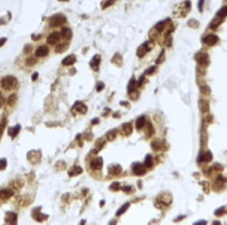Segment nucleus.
<instances>
[{"mask_svg": "<svg viewBox=\"0 0 227 225\" xmlns=\"http://www.w3.org/2000/svg\"><path fill=\"white\" fill-rule=\"evenodd\" d=\"M1 86L6 90H12L18 85V80L13 76H6L1 80Z\"/></svg>", "mask_w": 227, "mask_h": 225, "instance_id": "obj_1", "label": "nucleus"}, {"mask_svg": "<svg viewBox=\"0 0 227 225\" xmlns=\"http://www.w3.org/2000/svg\"><path fill=\"white\" fill-rule=\"evenodd\" d=\"M66 22V17L61 14H56L53 15L49 20V24L51 27H58Z\"/></svg>", "mask_w": 227, "mask_h": 225, "instance_id": "obj_2", "label": "nucleus"}, {"mask_svg": "<svg viewBox=\"0 0 227 225\" xmlns=\"http://www.w3.org/2000/svg\"><path fill=\"white\" fill-rule=\"evenodd\" d=\"M133 171L136 175L141 176L146 173L145 170V166L140 163H136L133 165Z\"/></svg>", "mask_w": 227, "mask_h": 225, "instance_id": "obj_3", "label": "nucleus"}, {"mask_svg": "<svg viewBox=\"0 0 227 225\" xmlns=\"http://www.w3.org/2000/svg\"><path fill=\"white\" fill-rule=\"evenodd\" d=\"M60 39H61V34L58 32H54L48 37L46 42L50 45H54V44L58 43Z\"/></svg>", "mask_w": 227, "mask_h": 225, "instance_id": "obj_4", "label": "nucleus"}, {"mask_svg": "<svg viewBox=\"0 0 227 225\" xmlns=\"http://www.w3.org/2000/svg\"><path fill=\"white\" fill-rule=\"evenodd\" d=\"M17 217L18 215L17 214H15L14 212H7L6 214V217H5V221L7 224H17Z\"/></svg>", "mask_w": 227, "mask_h": 225, "instance_id": "obj_5", "label": "nucleus"}, {"mask_svg": "<svg viewBox=\"0 0 227 225\" xmlns=\"http://www.w3.org/2000/svg\"><path fill=\"white\" fill-rule=\"evenodd\" d=\"M219 40V38L217 35H213V34H210V35H208L207 37L204 38V43H206L208 46H212L215 45L216 43H217Z\"/></svg>", "mask_w": 227, "mask_h": 225, "instance_id": "obj_6", "label": "nucleus"}, {"mask_svg": "<svg viewBox=\"0 0 227 225\" xmlns=\"http://www.w3.org/2000/svg\"><path fill=\"white\" fill-rule=\"evenodd\" d=\"M102 164H103V160L101 157H98L91 162L90 167L93 170H99L102 168Z\"/></svg>", "mask_w": 227, "mask_h": 225, "instance_id": "obj_7", "label": "nucleus"}, {"mask_svg": "<svg viewBox=\"0 0 227 225\" xmlns=\"http://www.w3.org/2000/svg\"><path fill=\"white\" fill-rule=\"evenodd\" d=\"M49 53V48L46 46H41L38 47L37 49L36 50L35 55L37 57H44L48 55Z\"/></svg>", "mask_w": 227, "mask_h": 225, "instance_id": "obj_8", "label": "nucleus"}, {"mask_svg": "<svg viewBox=\"0 0 227 225\" xmlns=\"http://www.w3.org/2000/svg\"><path fill=\"white\" fill-rule=\"evenodd\" d=\"M122 170V168L120 165L119 164H111L109 167H108V172L109 174H112V175H118L121 172Z\"/></svg>", "mask_w": 227, "mask_h": 225, "instance_id": "obj_9", "label": "nucleus"}, {"mask_svg": "<svg viewBox=\"0 0 227 225\" xmlns=\"http://www.w3.org/2000/svg\"><path fill=\"white\" fill-rule=\"evenodd\" d=\"M13 191L9 189H4L0 190V198L2 199H8L10 197L13 196Z\"/></svg>", "mask_w": 227, "mask_h": 225, "instance_id": "obj_10", "label": "nucleus"}, {"mask_svg": "<svg viewBox=\"0 0 227 225\" xmlns=\"http://www.w3.org/2000/svg\"><path fill=\"white\" fill-rule=\"evenodd\" d=\"M76 56H75L74 55H70L63 59L62 64L64 65H66V66L72 65L76 62Z\"/></svg>", "mask_w": 227, "mask_h": 225, "instance_id": "obj_11", "label": "nucleus"}, {"mask_svg": "<svg viewBox=\"0 0 227 225\" xmlns=\"http://www.w3.org/2000/svg\"><path fill=\"white\" fill-rule=\"evenodd\" d=\"M197 56L198 57V61L203 65H207L209 63V59H208V54L206 53H199Z\"/></svg>", "mask_w": 227, "mask_h": 225, "instance_id": "obj_12", "label": "nucleus"}, {"mask_svg": "<svg viewBox=\"0 0 227 225\" xmlns=\"http://www.w3.org/2000/svg\"><path fill=\"white\" fill-rule=\"evenodd\" d=\"M100 61H101V58H100L99 55H96L92 58V61L90 62V65H91V67H92L95 70H98Z\"/></svg>", "mask_w": 227, "mask_h": 225, "instance_id": "obj_13", "label": "nucleus"}, {"mask_svg": "<svg viewBox=\"0 0 227 225\" xmlns=\"http://www.w3.org/2000/svg\"><path fill=\"white\" fill-rule=\"evenodd\" d=\"M148 51H149V48H148V46H147L146 43H143V44H142V45L138 48L137 55L139 58H142Z\"/></svg>", "mask_w": 227, "mask_h": 225, "instance_id": "obj_14", "label": "nucleus"}, {"mask_svg": "<svg viewBox=\"0 0 227 225\" xmlns=\"http://www.w3.org/2000/svg\"><path fill=\"white\" fill-rule=\"evenodd\" d=\"M20 130H21V125L20 124H18V125L14 126V127H10L8 131V135L11 136L12 137V139H14V137L18 134Z\"/></svg>", "mask_w": 227, "mask_h": 225, "instance_id": "obj_15", "label": "nucleus"}, {"mask_svg": "<svg viewBox=\"0 0 227 225\" xmlns=\"http://www.w3.org/2000/svg\"><path fill=\"white\" fill-rule=\"evenodd\" d=\"M212 160V154L210 153V152H206V153H203L199 156L198 161L199 162H208Z\"/></svg>", "mask_w": 227, "mask_h": 225, "instance_id": "obj_16", "label": "nucleus"}, {"mask_svg": "<svg viewBox=\"0 0 227 225\" xmlns=\"http://www.w3.org/2000/svg\"><path fill=\"white\" fill-rule=\"evenodd\" d=\"M61 35L65 39H71L72 37V31L71 29L67 28H64L61 30Z\"/></svg>", "mask_w": 227, "mask_h": 225, "instance_id": "obj_17", "label": "nucleus"}, {"mask_svg": "<svg viewBox=\"0 0 227 225\" xmlns=\"http://www.w3.org/2000/svg\"><path fill=\"white\" fill-rule=\"evenodd\" d=\"M83 172V169L80 167L74 166L72 167L68 171V174L70 176H76L77 174H80Z\"/></svg>", "mask_w": 227, "mask_h": 225, "instance_id": "obj_18", "label": "nucleus"}, {"mask_svg": "<svg viewBox=\"0 0 227 225\" xmlns=\"http://www.w3.org/2000/svg\"><path fill=\"white\" fill-rule=\"evenodd\" d=\"M33 214H35V215H33V217H34V218H35L36 221H39V222H41V221H43V220H45L48 217V215H43V214H42L41 212H39V211H36V209H35V212H33Z\"/></svg>", "mask_w": 227, "mask_h": 225, "instance_id": "obj_19", "label": "nucleus"}, {"mask_svg": "<svg viewBox=\"0 0 227 225\" xmlns=\"http://www.w3.org/2000/svg\"><path fill=\"white\" fill-rule=\"evenodd\" d=\"M75 107H76V111L81 114H86V112H87V108H86V106H85L84 104L80 103V102H78V103L76 102V105H75Z\"/></svg>", "mask_w": 227, "mask_h": 225, "instance_id": "obj_20", "label": "nucleus"}, {"mask_svg": "<svg viewBox=\"0 0 227 225\" xmlns=\"http://www.w3.org/2000/svg\"><path fill=\"white\" fill-rule=\"evenodd\" d=\"M136 86H137V83H136L135 79H131L129 83V85H128V92H129V93L133 92V91L136 90Z\"/></svg>", "mask_w": 227, "mask_h": 225, "instance_id": "obj_21", "label": "nucleus"}, {"mask_svg": "<svg viewBox=\"0 0 227 225\" xmlns=\"http://www.w3.org/2000/svg\"><path fill=\"white\" fill-rule=\"evenodd\" d=\"M67 47H68V45L66 44V43H61V44H59V45L57 46L56 48H55V52L57 53L64 52L67 49Z\"/></svg>", "mask_w": 227, "mask_h": 225, "instance_id": "obj_22", "label": "nucleus"}, {"mask_svg": "<svg viewBox=\"0 0 227 225\" xmlns=\"http://www.w3.org/2000/svg\"><path fill=\"white\" fill-rule=\"evenodd\" d=\"M145 118L144 116L139 117L137 119V121H136V128H137L138 130L142 129V128L143 127V126H144V124H145Z\"/></svg>", "mask_w": 227, "mask_h": 225, "instance_id": "obj_23", "label": "nucleus"}, {"mask_svg": "<svg viewBox=\"0 0 227 225\" xmlns=\"http://www.w3.org/2000/svg\"><path fill=\"white\" fill-rule=\"evenodd\" d=\"M123 129L124 133H125V134H127V135H129V134L132 133V131H133V127H132V125L129 123L124 124L123 126Z\"/></svg>", "mask_w": 227, "mask_h": 225, "instance_id": "obj_24", "label": "nucleus"}, {"mask_svg": "<svg viewBox=\"0 0 227 225\" xmlns=\"http://www.w3.org/2000/svg\"><path fill=\"white\" fill-rule=\"evenodd\" d=\"M129 206V202H127V203H125L124 205H123V206H122V207L120 208L118 211H117L116 215H117L118 216H119V215H122V214H123L126 211H127V210L128 209Z\"/></svg>", "mask_w": 227, "mask_h": 225, "instance_id": "obj_25", "label": "nucleus"}, {"mask_svg": "<svg viewBox=\"0 0 227 225\" xmlns=\"http://www.w3.org/2000/svg\"><path fill=\"white\" fill-rule=\"evenodd\" d=\"M222 18H221V17H218V18H216V19L214 20V21H213V22L210 23V27L211 28H213V29H214V28H216L217 27H218V26L219 25V23L223 21Z\"/></svg>", "mask_w": 227, "mask_h": 225, "instance_id": "obj_26", "label": "nucleus"}, {"mask_svg": "<svg viewBox=\"0 0 227 225\" xmlns=\"http://www.w3.org/2000/svg\"><path fill=\"white\" fill-rule=\"evenodd\" d=\"M217 16L221 17V18H224L227 16V6H223V8L219 10V12H217Z\"/></svg>", "mask_w": 227, "mask_h": 225, "instance_id": "obj_27", "label": "nucleus"}, {"mask_svg": "<svg viewBox=\"0 0 227 225\" xmlns=\"http://www.w3.org/2000/svg\"><path fill=\"white\" fill-rule=\"evenodd\" d=\"M144 165L146 168H150V167L152 166V159H151V156L150 155H148L145 158Z\"/></svg>", "mask_w": 227, "mask_h": 225, "instance_id": "obj_28", "label": "nucleus"}, {"mask_svg": "<svg viewBox=\"0 0 227 225\" xmlns=\"http://www.w3.org/2000/svg\"><path fill=\"white\" fill-rule=\"evenodd\" d=\"M16 101H17V96H16V95L15 94H12L8 99V104L9 106H13V105H14Z\"/></svg>", "mask_w": 227, "mask_h": 225, "instance_id": "obj_29", "label": "nucleus"}, {"mask_svg": "<svg viewBox=\"0 0 227 225\" xmlns=\"http://www.w3.org/2000/svg\"><path fill=\"white\" fill-rule=\"evenodd\" d=\"M36 63V60L33 57H30L26 60V65H28V66H33V65H35Z\"/></svg>", "mask_w": 227, "mask_h": 225, "instance_id": "obj_30", "label": "nucleus"}, {"mask_svg": "<svg viewBox=\"0 0 227 225\" xmlns=\"http://www.w3.org/2000/svg\"><path fill=\"white\" fill-rule=\"evenodd\" d=\"M116 136H117V131H116V130H111V131L107 133V138H108L109 140H113L116 137Z\"/></svg>", "mask_w": 227, "mask_h": 225, "instance_id": "obj_31", "label": "nucleus"}, {"mask_svg": "<svg viewBox=\"0 0 227 225\" xmlns=\"http://www.w3.org/2000/svg\"><path fill=\"white\" fill-rule=\"evenodd\" d=\"M7 166V160L6 159H0V170H4Z\"/></svg>", "mask_w": 227, "mask_h": 225, "instance_id": "obj_32", "label": "nucleus"}, {"mask_svg": "<svg viewBox=\"0 0 227 225\" xmlns=\"http://www.w3.org/2000/svg\"><path fill=\"white\" fill-rule=\"evenodd\" d=\"M165 22H166V21H165L159 22V23H158L156 26H155V28H157V30H158V31H161V30H162L163 28H164V27Z\"/></svg>", "mask_w": 227, "mask_h": 225, "instance_id": "obj_33", "label": "nucleus"}, {"mask_svg": "<svg viewBox=\"0 0 227 225\" xmlns=\"http://www.w3.org/2000/svg\"><path fill=\"white\" fill-rule=\"evenodd\" d=\"M155 67L151 66V67H150V68H149L145 70V75H151L152 73L155 72Z\"/></svg>", "mask_w": 227, "mask_h": 225, "instance_id": "obj_34", "label": "nucleus"}, {"mask_svg": "<svg viewBox=\"0 0 227 225\" xmlns=\"http://www.w3.org/2000/svg\"><path fill=\"white\" fill-rule=\"evenodd\" d=\"M105 88V84H103L102 82H98V84H97V85H96V90H97V91H101V90H102L103 89Z\"/></svg>", "mask_w": 227, "mask_h": 225, "instance_id": "obj_35", "label": "nucleus"}, {"mask_svg": "<svg viewBox=\"0 0 227 225\" xmlns=\"http://www.w3.org/2000/svg\"><path fill=\"white\" fill-rule=\"evenodd\" d=\"M119 186H120V184L118 182H114L113 184L111 185V186H110V188L111 189V190H118V189H119Z\"/></svg>", "mask_w": 227, "mask_h": 225, "instance_id": "obj_36", "label": "nucleus"}, {"mask_svg": "<svg viewBox=\"0 0 227 225\" xmlns=\"http://www.w3.org/2000/svg\"><path fill=\"white\" fill-rule=\"evenodd\" d=\"M115 1H116V0H108V1L106 2L105 4L104 8H107V7H109V6H111L112 4H113L114 2H115Z\"/></svg>", "mask_w": 227, "mask_h": 225, "instance_id": "obj_37", "label": "nucleus"}, {"mask_svg": "<svg viewBox=\"0 0 227 225\" xmlns=\"http://www.w3.org/2000/svg\"><path fill=\"white\" fill-rule=\"evenodd\" d=\"M224 208H219V209L217 210V211H216V212H215V215H217V216H219V215H221L223 213V212H224Z\"/></svg>", "mask_w": 227, "mask_h": 225, "instance_id": "obj_38", "label": "nucleus"}, {"mask_svg": "<svg viewBox=\"0 0 227 225\" xmlns=\"http://www.w3.org/2000/svg\"><path fill=\"white\" fill-rule=\"evenodd\" d=\"M204 2V0H200L198 2V8H199L200 12H202L203 11V5Z\"/></svg>", "mask_w": 227, "mask_h": 225, "instance_id": "obj_39", "label": "nucleus"}, {"mask_svg": "<svg viewBox=\"0 0 227 225\" xmlns=\"http://www.w3.org/2000/svg\"><path fill=\"white\" fill-rule=\"evenodd\" d=\"M5 103V98L3 97V96L2 95V93L0 92V108H2V106Z\"/></svg>", "mask_w": 227, "mask_h": 225, "instance_id": "obj_40", "label": "nucleus"}, {"mask_svg": "<svg viewBox=\"0 0 227 225\" xmlns=\"http://www.w3.org/2000/svg\"><path fill=\"white\" fill-rule=\"evenodd\" d=\"M144 79H145V77H144V75H142V76L139 77V81L137 82V86H140L142 84L143 81H144Z\"/></svg>", "mask_w": 227, "mask_h": 225, "instance_id": "obj_41", "label": "nucleus"}, {"mask_svg": "<svg viewBox=\"0 0 227 225\" xmlns=\"http://www.w3.org/2000/svg\"><path fill=\"white\" fill-rule=\"evenodd\" d=\"M38 77H39V74H38L37 72L34 73L33 75H32V80L33 81H35V80H37Z\"/></svg>", "mask_w": 227, "mask_h": 225, "instance_id": "obj_42", "label": "nucleus"}, {"mask_svg": "<svg viewBox=\"0 0 227 225\" xmlns=\"http://www.w3.org/2000/svg\"><path fill=\"white\" fill-rule=\"evenodd\" d=\"M30 48H31V46H30V45H27L25 46V49H24V52L25 53H28V52L30 51Z\"/></svg>", "mask_w": 227, "mask_h": 225, "instance_id": "obj_43", "label": "nucleus"}, {"mask_svg": "<svg viewBox=\"0 0 227 225\" xmlns=\"http://www.w3.org/2000/svg\"><path fill=\"white\" fill-rule=\"evenodd\" d=\"M6 42V38H1V39H0V47L4 45Z\"/></svg>", "mask_w": 227, "mask_h": 225, "instance_id": "obj_44", "label": "nucleus"}, {"mask_svg": "<svg viewBox=\"0 0 227 225\" xmlns=\"http://www.w3.org/2000/svg\"><path fill=\"white\" fill-rule=\"evenodd\" d=\"M3 129H4V124L0 123V135H1L2 132H3Z\"/></svg>", "mask_w": 227, "mask_h": 225, "instance_id": "obj_45", "label": "nucleus"}, {"mask_svg": "<svg viewBox=\"0 0 227 225\" xmlns=\"http://www.w3.org/2000/svg\"><path fill=\"white\" fill-rule=\"evenodd\" d=\"M207 224V221H199V222H197V223H195V224Z\"/></svg>", "mask_w": 227, "mask_h": 225, "instance_id": "obj_46", "label": "nucleus"}, {"mask_svg": "<svg viewBox=\"0 0 227 225\" xmlns=\"http://www.w3.org/2000/svg\"><path fill=\"white\" fill-rule=\"evenodd\" d=\"M61 1H65V0H61Z\"/></svg>", "mask_w": 227, "mask_h": 225, "instance_id": "obj_47", "label": "nucleus"}]
</instances>
